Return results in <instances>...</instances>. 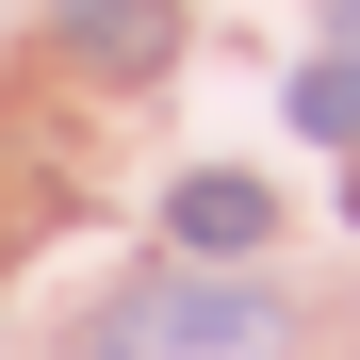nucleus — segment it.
Returning a JSON list of instances; mask_svg holds the SVG:
<instances>
[{
	"instance_id": "39448f33",
	"label": "nucleus",
	"mask_w": 360,
	"mask_h": 360,
	"mask_svg": "<svg viewBox=\"0 0 360 360\" xmlns=\"http://www.w3.org/2000/svg\"><path fill=\"white\" fill-rule=\"evenodd\" d=\"M328 33H344V49H360V0H328Z\"/></svg>"
},
{
	"instance_id": "f257e3e1",
	"label": "nucleus",
	"mask_w": 360,
	"mask_h": 360,
	"mask_svg": "<svg viewBox=\"0 0 360 360\" xmlns=\"http://www.w3.org/2000/svg\"><path fill=\"white\" fill-rule=\"evenodd\" d=\"M278 295L262 278H148L131 311H98V360H262Z\"/></svg>"
},
{
	"instance_id": "20e7f679",
	"label": "nucleus",
	"mask_w": 360,
	"mask_h": 360,
	"mask_svg": "<svg viewBox=\"0 0 360 360\" xmlns=\"http://www.w3.org/2000/svg\"><path fill=\"white\" fill-rule=\"evenodd\" d=\"M295 131H311V148L360 131V66H344V49H328V66H295Z\"/></svg>"
},
{
	"instance_id": "7ed1b4c3",
	"label": "nucleus",
	"mask_w": 360,
	"mask_h": 360,
	"mask_svg": "<svg viewBox=\"0 0 360 360\" xmlns=\"http://www.w3.org/2000/svg\"><path fill=\"white\" fill-rule=\"evenodd\" d=\"M49 17H66V49L115 66V82H148L164 49H180V0H49Z\"/></svg>"
},
{
	"instance_id": "f03ea898",
	"label": "nucleus",
	"mask_w": 360,
	"mask_h": 360,
	"mask_svg": "<svg viewBox=\"0 0 360 360\" xmlns=\"http://www.w3.org/2000/svg\"><path fill=\"white\" fill-rule=\"evenodd\" d=\"M164 229H180V262H262L278 246V197H262V180H180V197H164Z\"/></svg>"
},
{
	"instance_id": "423d86ee",
	"label": "nucleus",
	"mask_w": 360,
	"mask_h": 360,
	"mask_svg": "<svg viewBox=\"0 0 360 360\" xmlns=\"http://www.w3.org/2000/svg\"><path fill=\"white\" fill-rule=\"evenodd\" d=\"M344 213H360V180H344Z\"/></svg>"
}]
</instances>
